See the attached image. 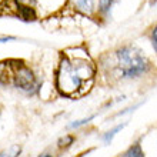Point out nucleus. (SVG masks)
<instances>
[{"mask_svg":"<svg viewBox=\"0 0 157 157\" xmlns=\"http://www.w3.org/2000/svg\"><path fill=\"white\" fill-rule=\"evenodd\" d=\"M94 78V66L87 59H63L57 73V87L64 96H80Z\"/></svg>","mask_w":157,"mask_h":157,"instance_id":"nucleus-1","label":"nucleus"},{"mask_svg":"<svg viewBox=\"0 0 157 157\" xmlns=\"http://www.w3.org/2000/svg\"><path fill=\"white\" fill-rule=\"evenodd\" d=\"M117 70L120 77L133 78L147 70V60L134 47H123L116 53Z\"/></svg>","mask_w":157,"mask_h":157,"instance_id":"nucleus-2","label":"nucleus"},{"mask_svg":"<svg viewBox=\"0 0 157 157\" xmlns=\"http://www.w3.org/2000/svg\"><path fill=\"white\" fill-rule=\"evenodd\" d=\"M14 82H16V86H19L23 90H30L32 87L34 86V77L33 73L26 69V67H20L16 70V75H14Z\"/></svg>","mask_w":157,"mask_h":157,"instance_id":"nucleus-3","label":"nucleus"},{"mask_svg":"<svg viewBox=\"0 0 157 157\" xmlns=\"http://www.w3.org/2000/svg\"><path fill=\"white\" fill-rule=\"evenodd\" d=\"M73 4L78 12L86 13V14L91 13V10H93V0H73Z\"/></svg>","mask_w":157,"mask_h":157,"instance_id":"nucleus-4","label":"nucleus"},{"mask_svg":"<svg viewBox=\"0 0 157 157\" xmlns=\"http://www.w3.org/2000/svg\"><path fill=\"white\" fill-rule=\"evenodd\" d=\"M119 157H144V154H143V150H141L140 144H134L130 149L126 150L123 154H120Z\"/></svg>","mask_w":157,"mask_h":157,"instance_id":"nucleus-5","label":"nucleus"},{"mask_svg":"<svg viewBox=\"0 0 157 157\" xmlns=\"http://www.w3.org/2000/svg\"><path fill=\"white\" fill-rule=\"evenodd\" d=\"M20 154V147L19 146H12L7 150H4L0 153V157H17Z\"/></svg>","mask_w":157,"mask_h":157,"instance_id":"nucleus-6","label":"nucleus"},{"mask_svg":"<svg viewBox=\"0 0 157 157\" xmlns=\"http://www.w3.org/2000/svg\"><path fill=\"white\" fill-rule=\"evenodd\" d=\"M124 126H126V124H119L117 127H114V128H113V130H110V132H107V133H106V134H104V141H106V143H109V141H112V139H113V137H114V136H116V134H117V132H120V130H121V128H123Z\"/></svg>","mask_w":157,"mask_h":157,"instance_id":"nucleus-7","label":"nucleus"},{"mask_svg":"<svg viewBox=\"0 0 157 157\" xmlns=\"http://www.w3.org/2000/svg\"><path fill=\"white\" fill-rule=\"evenodd\" d=\"M113 0H100V12L101 13H109L112 9Z\"/></svg>","mask_w":157,"mask_h":157,"instance_id":"nucleus-8","label":"nucleus"},{"mask_svg":"<svg viewBox=\"0 0 157 157\" xmlns=\"http://www.w3.org/2000/svg\"><path fill=\"white\" fill-rule=\"evenodd\" d=\"M21 14L26 20H33L34 19V13L30 7H21Z\"/></svg>","mask_w":157,"mask_h":157,"instance_id":"nucleus-9","label":"nucleus"},{"mask_svg":"<svg viewBox=\"0 0 157 157\" xmlns=\"http://www.w3.org/2000/svg\"><path fill=\"white\" fill-rule=\"evenodd\" d=\"M93 117H94V116H90V117H87V119H83V120H78V121H75V123L70 124V127H78V126H83V124L89 123V121H90Z\"/></svg>","mask_w":157,"mask_h":157,"instance_id":"nucleus-10","label":"nucleus"},{"mask_svg":"<svg viewBox=\"0 0 157 157\" xmlns=\"http://www.w3.org/2000/svg\"><path fill=\"white\" fill-rule=\"evenodd\" d=\"M153 41H154V46H156V49H157V27L153 32Z\"/></svg>","mask_w":157,"mask_h":157,"instance_id":"nucleus-11","label":"nucleus"},{"mask_svg":"<svg viewBox=\"0 0 157 157\" xmlns=\"http://www.w3.org/2000/svg\"><path fill=\"white\" fill-rule=\"evenodd\" d=\"M6 40H13V37H7V39H0V41H6Z\"/></svg>","mask_w":157,"mask_h":157,"instance_id":"nucleus-12","label":"nucleus"},{"mask_svg":"<svg viewBox=\"0 0 157 157\" xmlns=\"http://www.w3.org/2000/svg\"><path fill=\"white\" fill-rule=\"evenodd\" d=\"M44 157H52V156H44Z\"/></svg>","mask_w":157,"mask_h":157,"instance_id":"nucleus-13","label":"nucleus"}]
</instances>
